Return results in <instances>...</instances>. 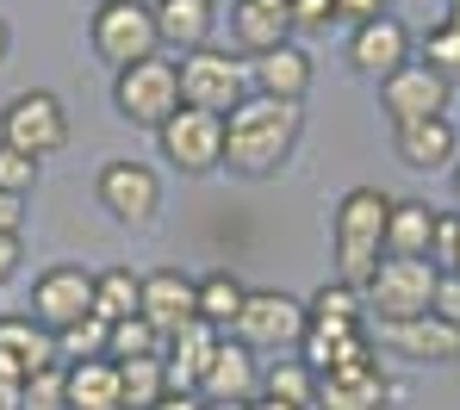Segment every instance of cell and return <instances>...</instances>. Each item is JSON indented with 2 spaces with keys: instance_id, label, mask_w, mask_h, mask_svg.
Segmentation results:
<instances>
[{
  "instance_id": "1",
  "label": "cell",
  "mask_w": 460,
  "mask_h": 410,
  "mask_svg": "<svg viewBox=\"0 0 460 410\" xmlns=\"http://www.w3.org/2000/svg\"><path fill=\"white\" fill-rule=\"evenodd\" d=\"M299 137H305V106H299V100L249 93V100L225 118V168L261 180V174L287 168V156H293Z\"/></svg>"
},
{
  "instance_id": "2",
  "label": "cell",
  "mask_w": 460,
  "mask_h": 410,
  "mask_svg": "<svg viewBox=\"0 0 460 410\" xmlns=\"http://www.w3.org/2000/svg\"><path fill=\"white\" fill-rule=\"evenodd\" d=\"M385 218H392V199L380 187H349L336 199V218H330V237H336V280L367 292L374 267L385 261Z\"/></svg>"
},
{
  "instance_id": "3",
  "label": "cell",
  "mask_w": 460,
  "mask_h": 410,
  "mask_svg": "<svg viewBox=\"0 0 460 410\" xmlns=\"http://www.w3.org/2000/svg\"><path fill=\"white\" fill-rule=\"evenodd\" d=\"M305 329H311L305 299H293V292H280V286H249L243 318L230 324V336H236L243 348H255V354H299Z\"/></svg>"
},
{
  "instance_id": "4",
  "label": "cell",
  "mask_w": 460,
  "mask_h": 410,
  "mask_svg": "<svg viewBox=\"0 0 460 410\" xmlns=\"http://www.w3.org/2000/svg\"><path fill=\"white\" fill-rule=\"evenodd\" d=\"M436 286H442L436 261L385 255L380 267H374V280H367V292H361V299H367V318H380V324H411V318H429Z\"/></svg>"
},
{
  "instance_id": "5",
  "label": "cell",
  "mask_w": 460,
  "mask_h": 410,
  "mask_svg": "<svg viewBox=\"0 0 460 410\" xmlns=\"http://www.w3.org/2000/svg\"><path fill=\"white\" fill-rule=\"evenodd\" d=\"M249 93H255V87H249V57H243V50L206 44V50L181 57V106H199V112L230 118Z\"/></svg>"
},
{
  "instance_id": "6",
  "label": "cell",
  "mask_w": 460,
  "mask_h": 410,
  "mask_svg": "<svg viewBox=\"0 0 460 410\" xmlns=\"http://www.w3.org/2000/svg\"><path fill=\"white\" fill-rule=\"evenodd\" d=\"M87 38H93V57H100V63H112V69H131V63L162 57L150 0H106V6H93Z\"/></svg>"
},
{
  "instance_id": "7",
  "label": "cell",
  "mask_w": 460,
  "mask_h": 410,
  "mask_svg": "<svg viewBox=\"0 0 460 410\" xmlns=\"http://www.w3.org/2000/svg\"><path fill=\"white\" fill-rule=\"evenodd\" d=\"M112 106H119V118H131V125H144V131H162V125L181 112V63L150 57V63L119 69Z\"/></svg>"
},
{
  "instance_id": "8",
  "label": "cell",
  "mask_w": 460,
  "mask_h": 410,
  "mask_svg": "<svg viewBox=\"0 0 460 410\" xmlns=\"http://www.w3.org/2000/svg\"><path fill=\"white\" fill-rule=\"evenodd\" d=\"M0 144H13V150H25V156H50V150H63L69 144V112H63V100L50 93V87H25V93H13L6 106H0Z\"/></svg>"
},
{
  "instance_id": "9",
  "label": "cell",
  "mask_w": 460,
  "mask_h": 410,
  "mask_svg": "<svg viewBox=\"0 0 460 410\" xmlns=\"http://www.w3.org/2000/svg\"><path fill=\"white\" fill-rule=\"evenodd\" d=\"M155 144H162V162L181 168V174H212V168H225V118L218 112H199V106H181L162 131H155Z\"/></svg>"
},
{
  "instance_id": "10",
  "label": "cell",
  "mask_w": 460,
  "mask_h": 410,
  "mask_svg": "<svg viewBox=\"0 0 460 410\" xmlns=\"http://www.w3.org/2000/svg\"><path fill=\"white\" fill-rule=\"evenodd\" d=\"M31 318L50 329V336H63V329H75L81 318H93V274L75 267V261L44 267V274L31 280Z\"/></svg>"
},
{
  "instance_id": "11",
  "label": "cell",
  "mask_w": 460,
  "mask_h": 410,
  "mask_svg": "<svg viewBox=\"0 0 460 410\" xmlns=\"http://www.w3.org/2000/svg\"><path fill=\"white\" fill-rule=\"evenodd\" d=\"M93 193H100V205H106L119 224H150L155 212H162V174H155L150 162H131V156L100 168Z\"/></svg>"
},
{
  "instance_id": "12",
  "label": "cell",
  "mask_w": 460,
  "mask_h": 410,
  "mask_svg": "<svg viewBox=\"0 0 460 410\" xmlns=\"http://www.w3.org/2000/svg\"><path fill=\"white\" fill-rule=\"evenodd\" d=\"M380 106L392 125H417V118H448V82L423 63H404L398 75L380 82Z\"/></svg>"
},
{
  "instance_id": "13",
  "label": "cell",
  "mask_w": 460,
  "mask_h": 410,
  "mask_svg": "<svg viewBox=\"0 0 460 410\" xmlns=\"http://www.w3.org/2000/svg\"><path fill=\"white\" fill-rule=\"evenodd\" d=\"M144 324L168 342L174 329L199 324V280L193 274H181V267H155L144 274V311H137Z\"/></svg>"
},
{
  "instance_id": "14",
  "label": "cell",
  "mask_w": 460,
  "mask_h": 410,
  "mask_svg": "<svg viewBox=\"0 0 460 410\" xmlns=\"http://www.w3.org/2000/svg\"><path fill=\"white\" fill-rule=\"evenodd\" d=\"M404 63H417V38H411L398 19H374V25H355V31H349V69H355V75L385 82V75H398Z\"/></svg>"
},
{
  "instance_id": "15",
  "label": "cell",
  "mask_w": 460,
  "mask_h": 410,
  "mask_svg": "<svg viewBox=\"0 0 460 410\" xmlns=\"http://www.w3.org/2000/svg\"><path fill=\"white\" fill-rule=\"evenodd\" d=\"M199 398L206 405H249V398H261V354L243 348L236 336H218V354H212V367L199 379Z\"/></svg>"
},
{
  "instance_id": "16",
  "label": "cell",
  "mask_w": 460,
  "mask_h": 410,
  "mask_svg": "<svg viewBox=\"0 0 460 410\" xmlns=\"http://www.w3.org/2000/svg\"><path fill=\"white\" fill-rule=\"evenodd\" d=\"M380 348H392V354L411 361V367H455L460 361V329L442 324V318L429 311V318H411V324H380Z\"/></svg>"
},
{
  "instance_id": "17",
  "label": "cell",
  "mask_w": 460,
  "mask_h": 410,
  "mask_svg": "<svg viewBox=\"0 0 460 410\" xmlns=\"http://www.w3.org/2000/svg\"><path fill=\"white\" fill-rule=\"evenodd\" d=\"M299 361L311 373H336V367H367L380 361V342L367 336V324H311L305 342H299Z\"/></svg>"
},
{
  "instance_id": "18",
  "label": "cell",
  "mask_w": 460,
  "mask_h": 410,
  "mask_svg": "<svg viewBox=\"0 0 460 410\" xmlns=\"http://www.w3.org/2000/svg\"><path fill=\"white\" fill-rule=\"evenodd\" d=\"M57 336L38 324L31 311H6L0 318V373L6 379H31V373H44V367H57Z\"/></svg>"
},
{
  "instance_id": "19",
  "label": "cell",
  "mask_w": 460,
  "mask_h": 410,
  "mask_svg": "<svg viewBox=\"0 0 460 410\" xmlns=\"http://www.w3.org/2000/svg\"><path fill=\"white\" fill-rule=\"evenodd\" d=\"M392 392H398V386L380 373V361H367V367H336V373L317 379V405L311 410H385Z\"/></svg>"
},
{
  "instance_id": "20",
  "label": "cell",
  "mask_w": 460,
  "mask_h": 410,
  "mask_svg": "<svg viewBox=\"0 0 460 410\" xmlns=\"http://www.w3.org/2000/svg\"><path fill=\"white\" fill-rule=\"evenodd\" d=\"M392 150L398 162L429 174V168H455L460 162V131L448 118H417V125H392Z\"/></svg>"
},
{
  "instance_id": "21",
  "label": "cell",
  "mask_w": 460,
  "mask_h": 410,
  "mask_svg": "<svg viewBox=\"0 0 460 410\" xmlns=\"http://www.w3.org/2000/svg\"><path fill=\"white\" fill-rule=\"evenodd\" d=\"M230 31H236L243 57L280 50V44H293V6H280V0H230Z\"/></svg>"
},
{
  "instance_id": "22",
  "label": "cell",
  "mask_w": 460,
  "mask_h": 410,
  "mask_svg": "<svg viewBox=\"0 0 460 410\" xmlns=\"http://www.w3.org/2000/svg\"><path fill=\"white\" fill-rule=\"evenodd\" d=\"M249 87H255V93H268V100H299V106H305V87H311L305 44H280V50L249 57Z\"/></svg>"
},
{
  "instance_id": "23",
  "label": "cell",
  "mask_w": 460,
  "mask_h": 410,
  "mask_svg": "<svg viewBox=\"0 0 460 410\" xmlns=\"http://www.w3.org/2000/svg\"><path fill=\"white\" fill-rule=\"evenodd\" d=\"M150 13H155V38L168 50H181V57L206 50L212 25H218V6L212 0H150Z\"/></svg>"
},
{
  "instance_id": "24",
  "label": "cell",
  "mask_w": 460,
  "mask_h": 410,
  "mask_svg": "<svg viewBox=\"0 0 460 410\" xmlns=\"http://www.w3.org/2000/svg\"><path fill=\"white\" fill-rule=\"evenodd\" d=\"M212 354H218V329H206V324L174 329V336L162 342V361H168V392H199V379H206Z\"/></svg>"
},
{
  "instance_id": "25",
  "label": "cell",
  "mask_w": 460,
  "mask_h": 410,
  "mask_svg": "<svg viewBox=\"0 0 460 410\" xmlns=\"http://www.w3.org/2000/svg\"><path fill=\"white\" fill-rule=\"evenodd\" d=\"M436 218L423 199H392V218H385V255H417L429 261V237H436Z\"/></svg>"
},
{
  "instance_id": "26",
  "label": "cell",
  "mask_w": 460,
  "mask_h": 410,
  "mask_svg": "<svg viewBox=\"0 0 460 410\" xmlns=\"http://www.w3.org/2000/svg\"><path fill=\"white\" fill-rule=\"evenodd\" d=\"M69 373V410H125V386L112 361H75Z\"/></svg>"
},
{
  "instance_id": "27",
  "label": "cell",
  "mask_w": 460,
  "mask_h": 410,
  "mask_svg": "<svg viewBox=\"0 0 460 410\" xmlns=\"http://www.w3.org/2000/svg\"><path fill=\"white\" fill-rule=\"evenodd\" d=\"M144 311V274L131 267H100L93 274V318L100 324H125Z\"/></svg>"
},
{
  "instance_id": "28",
  "label": "cell",
  "mask_w": 460,
  "mask_h": 410,
  "mask_svg": "<svg viewBox=\"0 0 460 410\" xmlns=\"http://www.w3.org/2000/svg\"><path fill=\"white\" fill-rule=\"evenodd\" d=\"M243 299H249V286H243L230 267L206 274V280H199V324L218 329V336H230V324L243 318Z\"/></svg>"
},
{
  "instance_id": "29",
  "label": "cell",
  "mask_w": 460,
  "mask_h": 410,
  "mask_svg": "<svg viewBox=\"0 0 460 410\" xmlns=\"http://www.w3.org/2000/svg\"><path fill=\"white\" fill-rule=\"evenodd\" d=\"M261 392H268V398H280V405L311 410V405H317V373H311L299 354H274V361L261 367Z\"/></svg>"
},
{
  "instance_id": "30",
  "label": "cell",
  "mask_w": 460,
  "mask_h": 410,
  "mask_svg": "<svg viewBox=\"0 0 460 410\" xmlns=\"http://www.w3.org/2000/svg\"><path fill=\"white\" fill-rule=\"evenodd\" d=\"M119 367V386H125V410H155L168 398V361L144 354V361H112Z\"/></svg>"
},
{
  "instance_id": "31",
  "label": "cell",
  "mask_w": 460,
  "mask_h": 410,
  "mask_svg": "<svg viewBox=\"0 0 460 410\" xmlns=\"http://www.w3.org/2000/svg\"><path fill=\"white\" fill-rule=\"evenodd\" d=\"M305 311H311V324H367V299L355 286H342V280L317 286L305 299Z\"/></svg>"
},
{
  "instance_id": "32",
  "label": "cell",
  "mask_w": 460,
  "mask_h": 410,
  "mask_svg": "<svg viewBox=\"0 0 460 410\" xmlns=\"http://www.w3.org/2000/svg\"><path fill=\"white\" fill-rule=\"evenodd\" d=\"M417 50H423V57H417L423 69H436V75H442L448 87L460 82V25H448V19H442V25H429Z\"/></svg>"
},
{
  "instance_id": "33",
  "label": "cell",
  "mask_w": 460,
  "mask_h": 410,
  "mask_svg": "<svg viewBox=\"0 0 460 410\" xmlns=\"http://www.w3.org/2000/svg\"><path fill=\"white\" fill-rule=\"evenodd\" d=\"M57 348L69 354V367H75V361H106V354H112V324L81 318L75 329H63V336H57Z\"/></svg>"
},
{
  "instance_id": "34",
  "label": "cell",
  "mask_w": 460,
  "mask_h": 410,
  "mask_svg": "<svg viewBox=\"0 0 460 410\" xmlns=\"http://www.w3.org/2000/svg\"><path fill=\"white\" fill-rule=\"evenodd\" d=\"M19 398H25V410H69V373L63 367H44V373H31L19 386Z\"/></svg>"
},
{
  "instance_id": "35",
  "label": "cell",
  "mask_w": 460,
  "mask_h": 410,
  "mask_svg": "<svg viewBox=\"0 0 460 410\" xmlns=\"http://www.w3.org/2000/svg\"><path fill=\"white\" fill-rule=\"evenodd\" d=\"M144 354H162V336H155L144 318L112 324V354H106V361H144Z\"/></svg>"
},
{
  "instance_id": "36",
  "label": "cell",
  "mask_w": 460,
  "mask_h": 410,
  "mask_svg": "<svg viewBox=\"0 0 460 410\" xmlns=\"http://www.w3.org/2000/svg\"><path fill=\"white\" fill-rule=\"evenodd\" d=\"M38 187V156H25V150H13V144H0V193H31Z\"/></svg>"
},
{
  "instance_id": "37",
  "label": "cell",
  "mask_w": 460,
  "mask_h": 410,
  "mask_svg": "<svg viewBox=\"0 0 460 410\" xmlns=\"http://www.w3.org/2000/svg\"><path fill=\"white\" fill-rule=\"evenodd\" d=\"M429 261H436V274H455V261H460V212H442V218H436Z\"/></svg>"
},
{
  "instance_id": "38",
  "label": "cell",
  "mask_w": 460,
  "mask_h": 410,
  "mask_svg": "<svg viewBox=\"0 0 460 410\" xmlns=\"http://www.w3.org/2000/svg\"><path fill=\"white\" fill-rule=\"evenodd\" d=\"M336 25V0H293V38L299 31H330Z\"/></svg>"
},
{
  "instance_id": "39",
  "label": "cell",
  "mask_w": 460,
  "mask_h": 410,
  "mask_svg": "<svg viewBox=\"0 0 460 410\" xmlns=\"http://www.w3.org/2000/svg\"><path fill=\"white\" fill-rule=\"evenodd\" d=\"M392 6H398V0H336V19H349V25H374V19H392Z\"/></svg>"
},
{
  "instance_id": "40",
  "label": "cell",
  "mask_w": 460,
  "mask_h": 410,
  "mask_svg": "<svg viewBox=\"0 0 460 410\" xmlns=\"http://www.w3.org/2000/svg\"><path fill=\"white\" fill-rule=\"evenodd\" d=\"M442 324L460 329V274H442V286H436V305H429Z\"/></svg>"
},
{
  "instance_id": "41",
  "label": "cell",
  "mask_w": 460,
  "mask_h": 410,
  "mask_svg": "<svg viewBox=\"0 0 460 410\" xmlns=\"http://www.w3.org/2000/svg\"><path fill=\"white\" fill-rule=\"evenodd\" d=\"M19 231H25V199L0 193V237H19Z\"/></svg>"
},
{
  "instance_id": "42",
  "label": "cell",
  "mask_w": 460,
  "mask_h": 410,
  "mask_svg": "<svg viewBox=\"0 0 460 410\" xmlns=\"http://www.w3.org/2000/svg\"><path fill=\"white\" fill-rule=\"evenodd\" d=\"M19 261H25V243H19V237H0V286L19 274Z\"/></svg>"
},
{
  "instance_id": "43",
  "label": "cell",
  "mask_w": 460,
  "mask_h": 410,
  "mask_svg": "<svg viewBox=\"0 0 460 410\" xmlns=\"http://www.w3.org/2000/svg\"><path fill=\"white\" fill-rule=\"evenodd\" d=\"M155 410H206V398H199V392H168Z\"/></svg>"
},
{
  "instance_id": "44",
  "label": "cell",
  "mask_w": 460,
  "mask_h": 410,
  "mask_svg": "<svg viewBox=\"0 0 460 410\" xmlns=\"http://www.w3.org/2000/svg\"><path fill=\"white\" fill-rule=\"evenodd\" d=\"M243 410H299V405H280V398H268V392H261V398H249Z\"/></svg>"
},
{
  "instance_id": "45",
  "label": "cell",
  "mask_w": 460,
  "mask_h": 410,
  "mask_svg": "<svg viewBox=\"0 0 460 410\" xmlns=\"http://www.w3.org/2000/svg\"><path fill=\"white\" fill-rule=\"evenodd\" d=\"M6 44H13V31H6V25H0V63H6Z\"/></svg>"
},
{
  "instance_id": "46",
  "label": "cell",
  "mask_w": 460,
  "mask_h": 410,
  "mask_svg": "<svg viewBox=\"0 0 460 410\" xmlns=\"http://www.w3.org/2000/svg\"><path fill=\"white\" fill-rule=\"evenodd\" d=\"M206 410H243V405H206Z\"/></svg>"
},
{
  "instance_id": "47",
  "label": "cell",
  "mask_w": 460,
  "mask_h": 410,
  "mask_svg": "<svg viewBox=\"0 0 460 410\" xmlns=\"http://www.w3.org/2000/svg\"><path fill=\"white\" fill-rule=\"evenodd\" d=\"M455 193H460V162H455Z\"/></svg>"
},
{
  "instance_id": "48",
  "label": "cell",
  "mask_w": 460,
  "mask_h": 410,
  "mask_svg": "<svg viewBox=\"0 0 460 410\" xmlns=\"http://www.w3.org/2000/svg\"><path fill=\"white\" fill-rule=\"evenodd\" d=\"M280 6H293V0H280Z\"/></svg>"
},
{
  "instance_id": "49",
  "label": "cell",
  "mask_w": 460,
  "mask_h": 410,
  "mask_svg": "<svg viewBox=\"0 0 460 410\" xmlns=\"http://www.w3.org/2000/svg\"><path fill=\"white\" fill-rule=\"evenodd\" d=\"M93 6H106V0H93Z\"/></svg>"
}]
</instances>
